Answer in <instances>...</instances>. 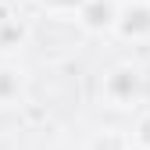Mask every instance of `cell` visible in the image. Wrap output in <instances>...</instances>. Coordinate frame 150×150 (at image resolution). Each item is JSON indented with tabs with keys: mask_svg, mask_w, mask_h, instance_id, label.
<instances>
[{
	"mask_svg": "<svg viewBox=\"0 0 150 150\" xmlns=\"http://www.w3.org/2000/svg\"><path fill=\"white\" fill-rule=\"evenodd\" d=\"M100 97L107 107H136L143 97V79L132 64H118L104 75L100 82Z\"/></svg>",
	"mask_w": 150,
	"mask_h": 150,
	"instance_id": "1",
	"label": "cell"
},
{
	"mask_svg": "<svg viewBox=\"0 0 150 150\" xmlns=\"http://www.w3.org/2000/svg\"><path fill=\"white\" fill-rule=\"evenodd\" d=\"M115 32L125 36V40H146L150 36V4L146 0H129V4H122Z\"/></svg>",
	"mask_w": 150,
	"mask_h": 150,
	"instance_id": "2",
	"label": "cell"
},
{
	"mask_svg": "<svg viewBox=\"0 0 150 150\" xmlns=\"http://www.w3.org/2000/svg\"><path fill=\"white\" fill-rule=\"evenodd\" d=\"M75 22H79L82 29H89V32H107L118 22V4L115 0H86Z\"/></svg>",
	"mask_w": 150,
	"mask_h": 150,
	"instance_id": "3",
	"label": "cell"
},
{
	"mask_svg": "<svg viewBox=\"0 0 150 150\" xmlns=\"http://www.w3.org/2000/svg\"><path fill=\"white\" fill-rule=\"evenodd\" d=\"M132 136L118 132V129H107V132H97L89 139V150H132Z\"/></svg>",
	"mask_w": 150,
	"mask_h": 150,
	"instance_id": "4",
	"label": "cell"
},
{
	"mask_svg": "<svg viewBox=\"0 0 150 150\" xmlns=\"http://www.w3.org/2000/svg\"><path fill=\"white\" fill-rule=\"evenodd\" d=\"M18 97V75L11 68H0V104H11Z\"/></svg>",
	"mask_w": 150,
	"mask_h": 150,
	"instance_id": "5",
	"label": "cell"
},
{
	"mask_svg": "<svg viewBox=\"0 0 150 150\" xmlns=\"http://www.w3.org/2000/svg\"><path fill=\"white\" fill-rule=\"evenodd\" d=\"M129 136H132V143H136V146L150 150V115H143V118H139V125H136V132H129Z\"/></svg>",
	"mask_w": 150,
	"mask_h": 150,
	"instance_id": "6",
	"label": "cell"
},
{
	"mask_svg": "<svg viewBox=\"0 0 150 150\" xmlns=\"http://www.w3.org/2000/svg\"><path fill=\"white\" fill-rule=\"evenodd\" d=\"M43 4H47L50 11H64V14H79L86 0H43Z\"/></svg>",
	"mask_w": 150,
	"mask_h": 150,
	"instance_id": "7",
	"label": "cell"
}]
</instances>
